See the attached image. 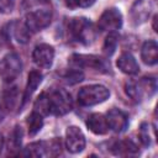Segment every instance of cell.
<instances>
[{
	"label": "cell",
	"instance_id": "cell-7",
	"mask_svg": "<svg viewBox=\"0 0 158 158\" xmlns=\"http://www.w3.org/2000/svg\"><path fill=\"white\" fill-rule=\"evenodd\" d=\"M52 20V12L47 9H38L31 11L25 17V25L31 32H37L46 28Z\"/></svg>",
	"mask_w": 158,
	"mask_h": 158
},
{
	"label": "cell",
	"instance_id": "cell-12",
	"mask_svg": "<svg viewBox=\"0 0 158 158\" xmlns=\"http://www.w3.org/2000/svg\"><path fill=\"white\" fill-rule=\"evenodd\" d=\"M151 12V4L147 0H138L131 9V20L135 25H139L147 20Z\"/></svg>",
	"mask_w": 158,
	"mask_h": 158
},
{
	"label": "cell",
	"instance_id": "cell-20",
	"mask_svg": "<svg viewBox=\"0 0 158 158\" xmlns=\"http://www.w3.org/2000/svg\"><path fill=\"white\" fill-rule=\"evenodd\" d=\"M43 116L40 115L38 112L33 111L28 117H27V125H28V133L31 136H35L37 132H40V130L43 126Z\"/></svg>",
	"mask_w": 158,
	"mask_h": 158
},
{
	"label": "cell",
	"instance_id": "cell-8",
	"mask_svg": "<svg viewBox=\"0 0 158 158\" xmlns=\"http://www.w3.org/2000/svg\"><path fill=\"white\" fill-rule=\"evenodd\" d=\"M121 26H122V15L116 7L106 9L101 14L98 21V27L101 31L112 32V31L118 30Z\"/></svg>",
	"mask_w": 158,
	"mask_h": 158
},
{
	"label": "cell",
	"instance_id": "cell-29",
	"mask_svg": "<svg viewBox=\"0 0 158 158\" xmlns=\"http://www.w3.org/2000/svg\"><path fill=\"white\" fill-rule=\"evenodd\" d=\"M15 7V0H0V11L2 14H10Z\"/></svg>",
	"mask_w": 158,
	"mask_h": 158
},
{
	"label": "cell",
	"instance_id": "cell-4",
	"mask_svg": "<svg viewBox=\"0 0 158 158\" xmlns=\"http://www.w3.org/2000/svg\"><path fill=\"white\" fill-rule=\"evenodd\" d=\"M110 96V91L106 86L100 84H93L83 86L78 93V102L83 106H93L105 101Z\"/></svg>",
	"mask_w": 158,
	"mask_h": 158
},
{
	"label": "cell",
	"instance_id": "cell-15",
	"mask_svg": "<svg viewBox=\"0 0 158 158\" xmlns=\"http://www.w3.org/2000/svg\"><path fill=\"white\" fill-rule=\"evenodd\" d=\"M86 127L95 135H105L109 131L106 117L101 114H91L86 120Z\"/></svg>",
	"mask_w": 158,
	"mask_h": 158
},
{
	"label": "cell",
	"instance_id": "cell-31",
	"mask_svg": "<svg viewBox=\"0 0 158 158\" xmlns=\"http://www.w3.org/2000/svg\"><path fill=\"white\" fill-rule=\"evenodd\" d=\"M2 146H4V138H2V135L0 133V152L2 149Z\"/></svg>",
	"mask_w": 158,
	"mask_h": 158
},
{
	"label": "cell",
	"instance_id": "cell-28",
	"mask_svg": "<svg viewBox=\"0 0 158 158\" xmlns=\"http://www.w3.org/2000/svg\"><path fill=\"white\" fill-rule=\"evenodd\" d=\"M21 138H22V131H21V128L15 127V130L11 133V138H10V142H11V146H12L14 149H17L20 147Z\"/></svg>",
	"mask_w": 158,
	"mask_h": 158
},
{
	"label": "cell",
	"instance_id": "cell-22",
	"mask_svg": "<svg viewBox=\"0 0 158 158\" xmlns=\"http://www.w3.org/2000/svg\"><path fill=\"white\" fill-rule=\"evenodd\" d=\"M12 30H14V36L17 40V42L26 43L30 40V32L31 31L27 28V26L25 25V22L23 23H20V22L15 23V26H14Z\"/></svg>",
	"mask_w": 158,
	"mask_h": 158
},
{
	"label": "cell",
	"instance_id": "cell-30",
	"mask_svg": "<svg viewBox=\"0 0 158 158\" xmlns=\"http://www.w3.org/2000/svg\"><path fill=\"white\" fill-rule=\"evenodd\" d=\"M153 30L157 31V15H154L153 17Z\"/></svg>",
	"mask_w": 158,
	"mask_h": 158
},
{
	"label": "cell",
	"instance_id": "cell-17",
	"mask_svg": "<svg viewBox=\"0 0 158 158\" xmlns=\"http://www.w3.org/2000/svg\"><path fill=\"white\" fill-rule=\"evenodd\" d=\"M17 101V90L16 88H11L7 89L2 93L1 95V101H0V111L1 114H6L9 111L12 110V107L15 106Z\"/></svg>",
	"mask_w": 158,
	"mask_h": 158
},
{
	"label": "cell",
	"instance_id": "cell-3",
	"mask_svg": "<svg viewBox=\"0 0 158 158\" xmlns=\"http://www.w3.org/2000/svg\"><path fill=\"white\" fill-rule=\"evenodd\" d=\"M156 80L153 78H141L138 80H128L125 84L126 94L136 100L141 101L144 98H151L156 91Z\"/></svg>",
	"mask_w": 158,
	"mask_h": 158
},
{
	"label": "cell",
	"instance_id": "cell-23",
	"mask_svg": "<svg viewBox=\"0 0 158 158\" xmlns=\"http://www.w3.org/2000/svg\"><path fill=\"white\" fill-rule=\"evenodd\" d=\"M33 111L38 112L42 116L49 115V107H48V99H47V93H42L35 101L33 105Z\"/></svg>",
	"mask_w": 158,
	"mask_h": 158
},
{
	"label": "cell",
	"instance_id": "cell-16",
	"mask_svg": "<svg viewBox=\"0 0 158 158\" xmlns=\"http://www.w3.org/2000/svg\"><path fill=\"white\" fill-rule=\"evenodd\" d=\"M141 58L148 65H154L158 62V46L156 41L149 40L143 43L141 49Z\"/></svg>",
	"mask_w": 158,
	"mask_h": 158
},
{
	"label": "cell",
	"instance_id": "cell-11",
	"mask_svg": "<svg viewBox=\"0 0 158 158\" xmlns=\"http://www.w3.org/2000/svg\"><path fill=\"white\" fill-rule=\"evenodd\" d=\"M106 121L109 128L115 132H123L128 126V118L126 114L118 109H111L106 114Z\"/></svg>",
	"mask_w": 158,
	"mask_h": 158
},
{
	"label": "cell",
	"instance_id": "cell-6",
	"mask_svg": "<svg viewBox=\"0 0 158 158\" xmlns=\"http://www.w3.org/2000/svg\"><path fill=\"white\" fill-rule=\"evenodd\" d=\"M69 63L77 68H91L100 72H107L110 69V63L94 54H73L69 58Z\"/></svg>",
	"mask_w": 158,
	"mask_h": 158
},
{
	"label": "cell",
	"instance_id": "cell-26",
	"mask_svg": "<svg viewBox=\"0 0 158 158\" xmlns=\"http://www.w3.org/2000/svg\"><path fill=\"white\" fill-rule=\"evenodd\" d=\"M95 2V0H64V4L70 9L77 7H89Z\"/></svg>",
	"mask_w": 158,
	"mask_h": 158
},
{
	"label": "cell",
	"instance_id": "cell-25",
	"mask_svg": "<svg viewBox=\"0 0 158 158\" xmlns=\"http://www.w3.org/2000/svg\"><path fill=\"white\" fill-rule=\"evenodd\" d=\"M46 146H47V156L49 157H56L62 152V142L59 138H53L52 141L46 142Z\"/></svg>",
	"mask_w": 158,
	"mask_h": 158
},
{
	"label": "cell",
	"instance_id": "cell-18",
	"mask_svg": "<svg viewBox=\"0 0 158 158\" xmlns=\"http://www.w3.org/2000/svg\"><path fill=\"white\" fill-rule=\"evenodd\" d=\"M42 81V74L38 70H32L28 74V80H27V85H26V90H25V96L23 100H27L33 91L37 89V86L41 84Z\"/></svg>",
	"mask_w": 158,
	"mask_h": 158
},
{
	"label": "cell",
	"instance_id": "cell-14",
	"mask_svg": "<svg viewBox=\"0 0 158 158\" xmlns=\"http://www.w3.org/2000/svg\"><path fill=\"white\" fill-rule=\"evenodd\" d=\"M111 152L115 156H122V157L136 156L138 154V147L131 139H121V141H116L111 146Z\"/></svg>",
	"mask_w": 158,
	"mask_h": 158
},
{
	"label": "cell",
	"instance_id": "cell-19",
	"mask_svg": "<svg viewBox=\"0 0 158 158\" xmlns=\"http://www.w3.org/2000/svg\"><path fill=\"white\" fill-rule=\"evenodd\" d=\"M25 156L27 157H44L47 156L46 142H33L25 148Z\"/></svg>",
	"mask_w": 158,
	"mask_h": 158
},
{
	"label": "cell",
	"instance_id": "cell-5",
	"mask_svg": "<svg viewBox=\"0 0 158 158\" xmlns=\"http://www.w3.org/2000/svg\"><path fill=\"white\" fill-rule=\"evenodd\" d=\"M21 69V58L16 53H9L0 62V78L4 83H11L20 75Z\"/></svg>",
	"mask_w": 158,
	"mask_h": 158
},
{
	"label": "cell",
	"instance_id": "cell-13",
	"mask_svg": "<svg viewBox=\"0 0 158 158\" xmlns=\"http://www.w3.org/2000/svg\"><path fill=\"white\" fill-rule=\"evenodd\" d=\"M117 67L118 69L125 73V74H130V75H133V74H137L139 72V65L137 63V60L135 59V57L128 53V52H125L122 53L118 59H117Z\"/></svg>",
	"mask_w": 158,
	"mask_h": 158
},
{
	"label": "cell",
	"instance_id": "cell-9",
	"mask_svg": "<svg viewBox=\"0 0 158 158\" xmlns=\"http://www.w3.org/2000/svg\"><path fill=\"white\" fill-rule=\"evenodd\" d=\"M65 147L70 153H79L85 148V136L77 126H69L65 131Z\"/></svg>",
	"mask_w": 158,
	"mask_h": 158
},
{
	"label": "cell",
	"instance_id": "cell-27",
	"mask_svg": "<svg viewBox=\"0 0 158 158\" xmlns=\"http://www.w3.org/2000/svg\"><path fill=\"white\" fill-rule=\"evenodd\" d=\"M83 78H84V75L79 70H70L64 75V79H67V83H69V84H74V83L81 81Z\"/></svg>",
	"mask_w": 158,
	"mask_h": 158
},
{
	"label": "cell",
	"instance_id": "cell-10",
	"mask_svg": "<svg viewBox=\"0 0 158 158\" xmlns=\"http://www.w3.org/2000/svg\"><path fill=\"white\" fill-rule=\"evenodd\" d=\"M33 62L41 68H51L54 59V48L49 44L41 43L32 52Z\"/></svg>",
	"mask_w": 158,
	"mask_h": 158
},
{
	"label": "cell",
	"instance_id": "cell-24",
	"mask_svg": "<svg viewBox=\"0 0 158 158\" xmlns=\"http://www.w3.org/2000/svg\"><path fill=\"white\" fill-rule=\"evenodd\" d=\"M152 135H151V126L149 123L147 122H143L139 127V139L142 142V144L144 147H148L151 146V142H152Z\"/></svg>",
	"mask_w": 158,
	"mask_h": 158
},
{
	"label": "cell",
	"instance_id": "cell-21",
	"mask_svg": "<svg viewBox=\"0 0 158 158\" xmlns=\"http://www.w3.org/2000/svg\"><path fill=\"white\" fill-rule=\"evenodd\" d=\"M117 42H118V35L112 31V32H109V35L106 36L105 41H104V46H102V51L106 56H111L115 49H116V46H117Z\"/></svg>",
	"mask_w": 158,
	"mask_h": 158
},
{
	"label": "cell",
	"instance_id": "cell-1",
	"mask_svg": "<svg viewBox=\"0 0 158 158\" xmlns=\"http://www.w3.org/2000/svg\"><path fill=\"white\" fill-rule=\"evenodd\" d=\"M68 30L72 37L83 44H90L96 37V31L94 25L85 17L72 19L69 21Z\"/></svg>",
	"mask_w": 158,
	"mask_h": 158
},
{
	"label": "cell",
	"instance_id": "cell-2",
	"mask_svg": "<svg viewBox=\"0 0 158 158\" xmlns=\"http://www.w3.org/2000/svg\"><path fill=\"white\" fill-rule=\"evenodd\" d=\"M47 99H48L49 115L63 116L69 111H72L73 109L72 96L64 89H54L47 93Z\"/></svg>",
	"mask_w": 158,
	"mask_h": 158
}]
</instances>
